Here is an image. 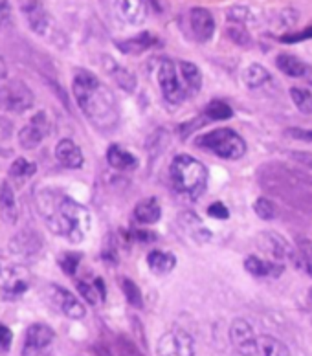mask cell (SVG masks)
<instances>
[{
  "instance_id": "cell-16",
  "label": "cell",
  "mask_w": 312,
  "mask_h": 356,
  "mask_svg": "<svg viewBox=\"0 0 312 356\" xmlns=\"http://www.w3.org/2000/svg\"><path fill=\"white\" fill-rule=\"evenodd\" d=\"M276 67L288 77H296V79H303L309 85H312V67L303 63L299 57L292 56V54H279L276 57Z\"/></svg>"
},
{
  "instance_id": "cell-22",
  "label": "cell",
  "mask_w": 312,
  "mask_h": 356,
  "mask_svg": "<svg viewBox=\"0 0 312 356\" xmlns=\"http://www.w3.org/2000/svg\"><path fill=\"white\" fill-rule=\"evenodd\" d=\"M156 8L154 0H123V15L131 24H142L147 19L151 8Z\"/></svg>"
},
{
  "instance_id": "cell-34",
  "label": "cell",
  "mask_w": 312,
  "mask_h": 356,
  "mask_svg": "<svg viewBox=\"0 0 312 356\" xmlns=\"http://www.w3.org/2000/svg\"><path fill=\"white\" fill-rule=\"evenodd\" d=\"M122 290L125 294V300L131 307L134 309H142L144 307V298H142V292H140V286L131 281L129 277H123L122 280Z\"/></svg>"
},
{
  "instance_id": "cell-37",
  "label": "cell",
  "mask_w": 312,
  "mask_h": 356,
  "mask_svg": "<svg viewBox=\"0 0 312 356\" xmlns=\"http://www.w3.org/2000/svg\"><path fill=\"white\" fill-rule=\"evenodd\" d=\"M305 39H312V24L307 26V28H303L299 31H290V33H283L279 35V41L281 42H299V41H305Z\"/></svg>"
},
{
  "instance_id": "cell-32",
  "label": "cell",
  "mask_w": 312,
  "mask_h": 356,
  "mask_svg": "<svg viewBox=\"0 0 312 356\" xmlns=\"http://www.w3.org/2000/svg\"><path fill=\"white\" fill-rule=\"evenodd\" d=\"M26 15H28V21H30L31 28L35 31H44L48 24L47 11L42 10V6L39 2H30V4L24 8Z\"/></svg>"
},
{
  "instance_id": "cell-8",
  "label": "cell",
  "mask_w": 312,
  "mask_h": 356,
  "mask_svg": "<svg viewBox=\"0 0 312 356\" xmlns=\"http://www.w3.org/2000/svg\"><path fill=\"white\" fill-rule=\"evenodd\" d=\"M158 356H195V340L190 332L173 329L160 336L156 343Z\"/></svg>"
},
{
  "instance_id": "cell-30",
  "label": "cell",
  "mask_w": 312,
  "mask_h": 356,
  "mask_svg": "<svg viewBox=\"0 0 312 356\" xmlns=\"http://www.w3.org/2000/svg\"><path fill=\"white\" fill-rule=\"evenodd\" d=\"M37 171V165L30 162L28 158H17L15 162L11 163L10 168V178L15 180L17 184H24L26 180H30Z\"/></svg>"
},
{
  "instance_id": "cell-42",
  "label": "cell",
  "mask_w": 312,
  "mask_h": 356,
  "mask_svg": "<svg viewBox=\"0 0 312 356\" xmlns=\"http://www.w3.org/2000/svg\"><path fill=\"white\" fill-rule=\"evenodd\" d=\"M11 340H13V334L8 327L0 325V351H8L11 347Z\"/></svg>"
},
{
  "instance_id": "cell-38",
  "label": "cell",
  "mask_w": 312,
  "mask_h": 356,
  "mask_svg": "<svg viewBox=\"0 0 312 356\" xmlns=\"http://www.w3.org/2000/svg\"><path fill=\"white\" fill-rule=\"evenodd\" d=\"M228 21L245 24L246 21H250V10L246 6H233L228 10Z\"/></svg>"
},
{
  "instance_id": "cell-13",
  "label": "cell",
  "mask_w": 312,
  "mask_h": 356,
  "mask_svg": "<svg viewBox=\"0 0 312 356\" xmlns=\"http://www.w3.org/2000/svg\"><path fill=\"white\" fill-rule=\"evenodd\" d=\"M190 26L193 39L199 42H208L215 33V19L206 8H193L190 11Z\"/></svg>"
},
{
  "instance_id": "cell-41",
  "label": "cell",
  "mask_w": 312,
  "mask_h": 356,
  "mask_svg": "<svg viewBox=\"0 0 312 356\" xmlns=\"http://www.w3.org/2000/svg\"><path fill=\"white\" fill-rule=\"evenodd\" d=\"M208 215H210L211 219L226 220L228 217H230V209L226 208L222 202H213L208 206Z\"/></svg>"
},
{
  "instance_id": "cell-11",
  "label": "cell",
  "mask_w": 312,
  "mask_h": 356,
  "mask_svg": "<svg viewBox=\"0 0 312 356\" xmlns=\"http://www.w3.org/2000/svg\"><path fill=\"white\" fill-rule=\"evenodd\" d=\"M231 346L240 356H256L257 355V336L254 334V329L246 320L239 318L233 320L230 327Z\"/></svg>"
},
{
  "instance_id": "cell-28",
  "label": "cell",
  "mask_w": 312,
  "mask_h": 356,
  "mask_svg": "<svg viewBox=\"0 0 312 356\" xmlns=\"http://www.w3.org/2000/svg\"><path fill=\"white\" fill-rule=\"evenodd\" d=\"M107 72L110 74L114 81L118 83L120 88H123L125 92H134V88H136V77L127 68L120 67L118 63H114L113 59L107 57Z\"/></svg>"
},
{
  "instance_id": "cell-27",
  "label": "cell",
  "mask_w": 312,
  "mask_h": 356,
  "mask_svg": "<svg viewBox=\"0 0 312 356\" xmlns=\"http://www.w3.org/2000/svg\"><path fill=\"white\" fill-rule=\"evenodd\" d=\"M257 356H290L288 347L274 336H257Z\"/></svg>"
},
{
  "instance_id": "cell-7",
  "label": "cell",
  "mask_w": 312,
  "mask_h": 356,
  "mask_svg": "<svg viewBox=\"0 0 312 356\" xmlns=\"http://www.w3.org/2000/svg\"><path fill=\"white\" fill-rule=\"evenodd\" d=\"M179 67L174 65L173 61L164 59L160 63L158 67V85L160 90H162V96H164L165 102L173 103V105H179L188 97V92L184 88V83H182V77L179 76Z\"/></svg>"
},
{
  "instance_id": "cell-17",
  "label": "cell",
  "mask_w": 312,
  "mask_h": 356,
  "mask_svg": "<svg viewBox=\"0 0 312 356\" xmlns=\"http://www.w3.org/2000/svg\"><path fill=\"white\" fill-rule=\"evenodd\" d=\"M56 158L63 168L68 169H79L83 165V162H85L81 149H79V145H77L74 140H70V138H63L61 142L57 143Z\"/></svg>"
},
{
  "instance_id": "cell-29",
  "label": "cell",
  "mask_w": 312,
  "mask_h": 356,
  "mask_svg": "<svg viewBox=\"0 0 312 356\" xmlns=\"http://www.w3.org/2000/svg\"><path fill=\"white\" fill-rule=\"evenodd\" d=\"M243 81H245L248 88H261L270 81V72L266 70L265 67H261V65L254 63V65L246 67V70L243 72Z\"/></svg>"
},
{
  "instance_id": "cell-15",
  "label": "cell",
  "mask_w": 312,
  "mask_h": 356,
  "mask_svg": "<svg viewBox=\"0 0 312 356\" xmlns=\"http://www.w3.org/2000/svg\"><path fill=\"white\" fill-rule=\"evenodd\" d=\"M30 286V274L22 268H11L0 283V296L4 300H15Z\"/></svg>"
},
{
  "instance_id": "cell-21",
  "label": "cell",
  "mask_w": 312,
  "mask_h": 356,
  "mask_svg": "<svg viewBox=\"0 0 312 356\" xmlns=\"http://www.w3.org/2000/svg\"><path fill=\"white\" fill-rule=\"evenodd\" d=\"M0 215L6 222L15 224L19 219V206H17L15 191L10 182L0 184Z\"/></svg>"
},
{
  "instance_id": "cell-14",
  "label": "cell",
  "mask_w": 312,
  "mask_h": 356,
  "mask_svg": "<svg viewBox=\"0 0 312 356\" xmlns=\"http://www.w3.org/2000/svg\"><path fill=\"white\" fill-rule=\"evenodd\" d=\"M257 245L263 252L270 254L277 261H290L292 255H294V248L274 232H261L257 237Z\"/></svg>"
},
{
  "instance_id": "cell-35",
  "label": "cell",
  "mask_w": 312,
  "mask_h": 356,
  "mask_svg": "<svg viewBox=\"0 0 312 356\" xmlns=\"http://www.w3.org/2000/svg\"><path fill=\"white\" fill-rule=\"evenodd\" d=\"M290 97L297 111H302L303 114H312V94L311 90L305 88H290Z\"/></svg>"
},
{
  "instance_id": "cell-10",
  "label": "cell",
  "mask_w": 312,
  "mask_h": 356,
  "mask_svg": "<svg viewBox=\"0 0 312 356\" xmlns=\"http://www.w3.org/2000/svg\"><path fill=\"white\" fill-rule=\"evenodd\" d=\"M54 331L51 327L44 323H33L26 329L24 347L22 356H48L51 341H54Z\"/></svg>"
},
{
  "instance_id": "cell-26",
  "label": "cell",
  "mask_w": 312,
  "mask_h": 356,
  "mask_svg": "<svg viewBox=\"0 0 312 356\" xmlns=\"http://www.w3.org/2000/svg\"><path fill=\"white\" fill-rule=\"evenodd\" d=\"M77 290H79V294L85 298V301L87 303H90V305H99L101 301H105V296H107V292H105V285H103V281L99 280V277H96V280L90 283V281H77Z\"/></svg>"
},
{
  "instance_id": "cell-12",
  "label": "cell",
  "mask_w": 312,
  "mask_h": 356,
  "mask_svg": "<svg viewBox=\"0 0 312 356\" xmlns=\"http://www.w3.org/2000/svg\"><path fill=\"white\" fill-rule=\"evenodd\" d=\"M50 298L51 303L59 309L65 316L72 318V320H83L87 314V309L83 305L81 301L77 300L72 292H68L67 289H63L59 285L50 286Z\"/></svg>"
},
{
  "instance_id": "cell-39",
  "label": "cell",
  "mask_w": 312,
  "mask_h": 356,
  "mask_svg": "<svg viewBox=\"0 0 312 356\" xmlns=\"http://www.w3.org/2000/svg\"><path fill=\"white\" fill-rule=\"evenodd\" d=\"M79 261H81V255L65 254L61 257L63 270H65L68 275H76V270H77V266H79Z\"/></svg>"
},
{
  "instance_id": "cell-4",
  "label": "cell",
  "mask_w": 312,
  "mask_h": 356,
  "mask_svg": "<svg viewBox=\"0 0 312 356\" xmlns=\"http://www.w3.org/2000/svg\"><path fill=\"white\" fill-rule=\"evenodd\" d=\"M169 175L174 189L188 199H199L208 186V169L190 154H176L169 165Z\"/></svg>"
},
{
  "instance_id": "cell-23",
  "label": "cell",
  "mask_w": 312,
  "mask_h": 356,
  "mask_svg": "<svg viewBox=\"0 0 312 356\" xmlns=\"http://www.w3.org/2000/svg\"><path fill=\"white\" fill-rule=\"evenodd\" d=\"M107 162L110 168L118 169V171H134L138 168V158L125 151L123 147H120V145H116V143H113L107 149Z\"/></svg>"
},
{
  "instance_id": "cell-44",
  "label": "cell",
  "mask_w": 312,
  "mask_h": 356,
  "mask_svg": "<svg viewBox=\"0 0 312 356\" xmlns=\"http://www.w3.org/2000/svg\"><path fill=\"white\" fill-rule=\"evenodd\" d=\"M8 21H10V8L4 2H0V26H4Z\"/></svg>"
},
{
  "instance_id": "cell-43",
  "label": "cell",
  "mask_w": 312,
  "mask_h": 356,
  "mask_svg": "<svg viewBox=\"0 0 312 356\" xmlns=\"http://www.w3.org/2000/svg\"><path fill=\"white\" fill-rule=\"evenodd\" d=\"M133 239L140 241V243H153L156 239V235L153 232H142V229H136L133 232Z\"/></svg>"
},
{
  "instance_id": "cell-2",
  "label": "cell",
  "mask_w": 312,
  "mask_h": 356,
  "mask_svg": "<svg viewBox=\"0 0 312 356\" xmlns=\"http://www.w3.org/2000/svg\"><path fill=\"white\" fill-rule=\"evenodd\" d=\"M77 107L101 131H113L120 122L116 97L92 72L77 70L72 81Z\"/></svg>"
},
{
  "instance_id": "cell-5",
  "label": "cell",
  "mask_w": 312,
  "mask_h": 356,
  "mask_svg": "<svg viewBox=\"0 0 312 356\" xmlns=\"http://www.w3.org/2000/svg\"><path fill=\"white\" fill-rule=\"evenodd\" d=\"M195 145L217 154L222 160H239L246 154V142L233 129H215L195 138Z\"/></svg>"
},
{
  "instance_id": "cell-33",
  "label": "cell",
  "mask_w": 312,
  "mask_h": 356,
  "mask_svg": "<svg viewBox=\"0 0 312 356\" xmlns=\"http://www.w3.org/2000/svg\"><path fill=\"white\" fill-rule=\"evenodd\" d=\"M226 35L233 44L243 46V48H248L252 46V37L248 33V30L245 28V24H237V22H230L228 28H226Z\"/></svg>"
},
{
  "instance_id": "cell-46",
  "label": "cell",
  "mask_w": 312,
  "mask_h": 356,
  "mask_svg": "<svg viewBox=\"0 0 312 356\" xmlns=\"http://www.w3.org/2000/svg\"><path fill=\"white\" fill-rule=\"evenodd\" d=\"M6 76H8V67H6V61L2 59V56H0V81L6 79Z\"/></svg>"
},
{
  "instance_id": "cell-19",
  "label": "cell",
  "mask_w": 312,
  "mask_h": 356,
  "mask_svg": "<svg viewBox=\"0 0 312 356\" xmlns=\"http://www.w3.org/2000/svg\"><path fill=\"white\" fill-rule=\"evenodd\" d=\"M245 270L254 277H279L285 272V265L263 261L256 255H250L245 259Z\"/></svg>"
},
{
  "instance_id": "cell-24",
  "label": "cell",
  "mask_w": 312,
  "mask_h": 356,
  "mask_svg": "<svg viewBox=\"0 0 312 356\" xmlns=\"http://www.w3.org/2000/svg\"><path fill=\"white\" fill-rule=\"evenodd\" d=\"M133 215L136 222L149 226V224L158 222L160 217H162V208H160L158 200L154 199V197H151V199L140 200V202L136 204V208H134Z\"/></svg>"
},
{
  "instance_id": "cell-6",
  "label": "cell",
  "mask_w": 312,
  "mask_h": 356,
  "mask_svg": "<svg viewBox=\"0 0 312 356\" xmlns=\"http://www.w3.org/2000/svg\"><path fill=\"white\" fill-rule=\"evenodd\" d=\"M33 92L22 81H10L0 85V108L11 114H22L33 107Z\"/></svg>"
},
{
  "instance_id": "cell-9",
  "label": "cell",
  "mask_w": 312,
  "mask_h": 356,
  "mask_svg": "<svg viewBox=\"0 0 312 356\" xmlns=\"http://www.w3.org/2000/svg\"><path fill=\"white\" fill-rule=\"evenodd\" d=\"M48 134H50V116L48 112L41 111L33 114L19 131V143L22 149H35L44 142Z\"/></svg>"
},
{
  "instance_id": "cell-31",
  "label": "cell",
  "mask_w": 312,
  "mask_h": 356,
  "mask_svg": "<svg viewBox=\"0 0 312 356\" xmlns=\"http://www.w3.org/2000/svg\"><path fill=\"white\" fill-rule=\"evenodd\" d=\"M233 116V108L222 99H213L204 108V118L208 122H226Z\"/></svg>"
},
{
  "instance_id": "cell-36",
  "label": "cell",
  "mask_w": 312,
  "mask_h": 356,
  "mask_svg": "<svg viewBox=\"0 0 312 356\" xmlns=\"http://www.w3.org/2000/svg\"><path fill=\"white\" fill-rule=\"evenodd\" d=\"M254 211L259 219L263 220H272L277 215V206L274 200L266 199V197H259L254 204Z\"/></svg>"
},
{
  "instance_id": "cell-18",
  "label": "cell",
  "mask_w": 312,
  "mask_h": 356,
  "mask_svg": "<svg viewBox=\"0 0 312 356\" xmlns=\"http://www.w3.org/2000/svg\"><path fill=\"white\" fill-rule=\"evenodd\" d=\"M158 44V37L151 33V31H142L136 37H131V39L116 42L118 50L123 51V54H127V56H140V54H144V51L151 50V48Z\"/></svg>"
},
{
  "instance_id": "cell-47",
  "label": "cell",
  "mask_w": 312,
  "mask_h": 356,
  "mask_svg": "<svg viewBox=\"0 0 312 356\" xmlns=\"http://www.w3.org/2000/svg\"><path fill=\"white\" fill-rule=\"evenodd\" d=\"M311 296H312V290H311Z\"/></svg>"
},
{
  "instance_id": "cell-3",
  "label": "cell",
  "mask_w": 312,
  "mask_h": 356,
  "mask_svg": "<svg viewBox=\"0 0 312 356\" xmlns=\"http://www.w3.org/2000/svg\"><path fill=\"white\" fill-rule=\"evenodd\" d=\"M261 182L272 195L285 199L292 206H312V182L283 165H268L261 175Z\"/></svg>"
},
{
  "instance_id": "cell-1",
  "label": "cell",
  "mask_w": 312,
  "mask_h": 356,
  "mask_svg": "<svg viewBox=\"0 0 312 356\" xmlns=\"http://www.w3.org/2000/svg\"><path fill=\"white\" fill-rule=\"evenodd\" d=\"M37 208L50 232L74 245L85 241L92 217L83 204L56 189H42L37 193Z\"/></svg>"
},
{
  "instance_id": "cell-25",
  "label": "cell",
  "mask_w": 312,
  "mask_h": 356,
  "mask_svg": "<svg viewBox=\"0 0 312 356\" xmlns=\"http://www.w3.org/2000/svg\"><path fill=\"white\" fill-rule=\"evenodd\" d=\"M147 266L156 275H165L176 266V257L162 250H151L147 255Z\"/></svg>"
},
{
  "instance_id": "cell-20",
  "label": "cell",
  "mask_w": 312,
  "mask_h": 356,
  "mask_svg": "<svg viewBox=\"0 0 312 356\" xmlns=\"http://www.w3.org/2000/svg\"><path fill=\"white\" fill-rule=\"evenodd\" d=\"M179 72L184 83V88L188 92V97L197 96L202 88V72L200 68L190 61H180L179 63Z\"/></svg>"
},
{
  "instance_id": "cell-40",
  "label": "cell",
  "mask_w": 312,
  "mask_h": 356,
  "mask_svg": "<svg viewBox=\"0 0 312 356\" xmlns=\"http://www.w3.org/2000/svg\"><path fill=\"white\" fill-rule=\"evenodd\" d=\"M285 136L292 138V140H299V142L312 143V129H302V127H290L285 131Z\"/></svg>"
},
{
  "instance_id": "cell-45",
  "label": "cell",
  "mask_w": 312,
  "mask_h": 356,
  "mask_svg": "<svg viewBox=\"0 0 312 356\" xmlns=\"http://www.w3.org/2000/svg\"><path fill=\"white\" fill-rule=\"evenodd\" d=\"M299 252H303V254L312 259V243L311 241H305V239L299 241Z\"/></svg>"
}]
</instances>
